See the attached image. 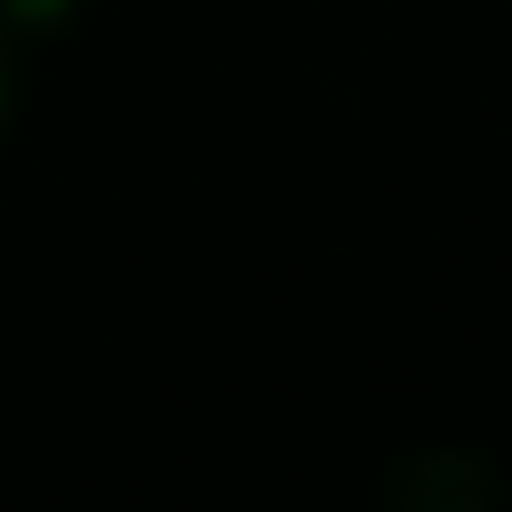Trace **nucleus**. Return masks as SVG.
<instances>
[{
  "mask_svg": "<svg viewBox=\"0 0 512 512\" xmlns=\"http://www.w3.org/2000/svg\"><path fill=\"white\" fill-rule=\"evenodd\" d=\"M0 104H8V80H0Z\"/></svg>",
  "mask_w": 512,
  "mask_h": 512,
  "instance_id": "nucleus-2",
  "label": "nucleus"
},
{
  "mask_svg": "<svg viewBox=\"0 0 512 512\" xmlns=\"http://www.w3.org/2000/svg\"><path fill=\"white\" fill-rule=\"evenodd\" d=\"M8 8H16V16H56L64 0H8Z\"/></svg>",
  "mask_w": 512,
  "mask_h": 512,
  "instance_id": "nucleus-1",
  "label": "nucleus"
}]
</instances>
